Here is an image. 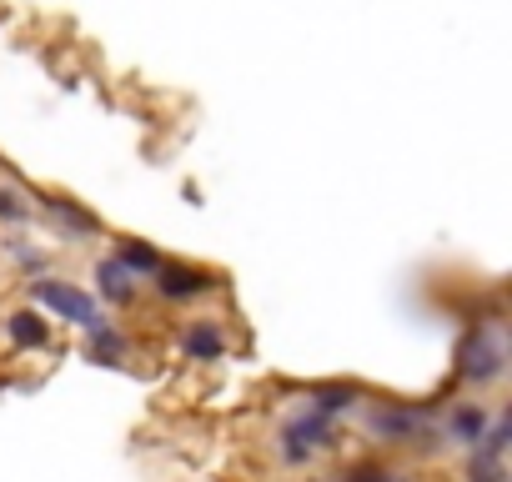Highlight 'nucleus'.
Masks as SVG:
<instances>
[{
  "label": "nucleus",
  "mask_w": 512,
  "mask_h": 482,
  "mask_svg": "<svg viewBox=\"0 0 512 482\" xmlns=\"http://www.w3.org/2000/svg\"><path fill=\"white\" fill-rule=\"evenodd\" d=\"M372 432H377L382 442H417V447H422L427 417L412 412V407H377V412H372Z\"/></svg>",
  "instance_id": "obj_5"
},
{
  "label": "nucleus",
  "mask_w": 512,
  "mask_h": 482,
  "mask_svg": "<svg viewBox=\"0 0 512 482\" xmlns=\"http://www.w3.org/2000/svg\"><path fill=\"white\" fill-rule=\"evenodd\" d=\"M6 332H11L16 347H46V337H51V327H46L41 312H16V317L6 322Z\"/></svg>",
  "instance_id": "obj_9"
},
{
  "label": "nucleus",
  "mask_w": 512,
  "mask_h": 482,
  "mask_svg": "<svg viewBox=\"0 0 512 482\" xmlns=\"http://www.w3.org/2000/svg\"><path fill=\"white\" fill-rule=\"evenodd\" d=\"M312 402H317V412H322V417H332V412H342V407H352V402H357V387H317V392H312Z\"/></svg>",
  "instance_id": "obj_13"
},
{
  "label": "nucleus",
  "mask_w": 512,
  "mask_h": 482,
  "mask_svg": "<svg viewBox=\"0 0 512 482\" xmlns=\"http://www.w3.org/2000/svg\"><path fill=\"white\" fill-rule=\"evenodd\" d=\"M116 262H121V267L131 272V277H136V272H141V277H151V272L161 267L156 247H146V241H121V252H116Z\"/></svg>",
  "instance_id": "obj_11"
},
{
  "label": "nucleus",
  "mask_w": 512,
  "mask_h": 482,
  "mask_svg": "<svg viewBox=\"0 0 512 482\" xmlns=\"http://www.w3.org/2000/svg\"><path fill=\"white\" fill-rule=\"evenodd\" d=\"M507 437H512V422L502 417V422H492V432H482V442H477L472 452H482V457H502V452H507Z\"/></svg>",
  "instance_id": "obj_15"
},
{
  "label": "nucleus",
  "mask_w": 512,
  "mask_h": 482,
  "mask_svg": "<svg viewBox=\"0 0 512 482\" xmlns=\"http://www.w3.org/2000/svg\"><path fill=\"white\" fill-rule=\"evenodd\" d=\"M46 206L56 211V221L61 226H71V231H81V236H96L101 231V221L86 211V206H76V201H61V196H46Z\"/></svg>",
  "instance_id": "obj_10"
},
{
  "label": "nucleus",
  "mask_w": 512,
  "mask_h": 482,
  "mask_svg": "<svg viewBox=\"0 0 512 482\" xmlns=\"http://www.w3.org/2000/svg\"><path fill=\"white\" fill-rule=\"evenodd\" d=\"M332 442V427H327V417L312 407V412H302V417H292L287 427H282V457L287 462H307L317 447H327Z\"/></svg>",
  "instance_id": "obj_3"
},
{
  "label": "nucleus",
  "mask_w": 512,
  "mask_h": 482,
  "mask_svg": "<svg viewBox=\"0 0 512 482\" xmlns=\"http://www.w3.org/2000/svg\"><path fill=\"white\" fill-rule=\"evenodd\" d=\"M26 216V201L16 191H0V221H21Z\"/></svg>",
  "instance_id": "obj_16"
},
{
  "label": "nucleus",
  "mask_w": 512,
  "mask_h": 482,
  "mask_svg": "<svg viewBox=\"0 0 512 482\" xmlns=\"http://www.w3.org/2000/svg\"><path fill=\"white\" fill-rule=\"evenodd\" d=\"M221 347H226V337H221V327H216V322H196V327H186V337H181V352H186V357H196V362L221 357Z\"/></svg>",
  "instance_id": "obj_7"
},
{
  "label": "nucleus",
  "mask_w": 512,
  "mask_h": 482,
  "mask_svg": "<svg viewBox=\"0 0 512 482\" xmlns=\"http://www.w3.org/2000/svg\"><path fill=\"white\" fill-rule=\"evenodd\" d=\"M502 362H507V352H502V337H492V332H472L467 342H462V357H457V377L462 382H492V377H502Z\"/></svg>",
  "instance_id": "obj_2"
},
{
  "label": "nucleus",
  "mask_w": 512,
  "mask_h": 482,
  "mask_svg": "<svg viewBox=\"0 0 512 482\" xmlns=\"http://www.w3.org/2000/svg\"><path fill=\"white\" fill-rule=\"evenodd\" d=\"M31 297H36V302H46L56 317H66V322L86 327V332H91V327H101L96 302H91L81 287H71V282H51V277H46V282H31Z\"/></svg>",
  "instance_id": "obj_1"
},
{
  "label": "nucleus",
  "mask_w": 512,
  "mask_h": 482,
  "mask_svg": "<svg viewBox=\"0 0 512 482\" xmlns=\"http://www.w3.org/2000/svg\"><path fill=\"white\" fill-rule=\"evenodd\" d=\"M91 352H96L101 362H121V357H126V337L111 332V327H91Z\"/></svg>",
  "instance_id": "obj_12"
},
{
  "label": "nucleus",
  "mask_w": 512,
  "mask_h": 482,
  "mask_svg": "<svg viewBox=\"0 0 512 482\" xmlns=\"http://www.w3.org/2000/svg\"><path fill=\"white\" fill-rule=\"evenodd\" d=\"M467 482H507L502 457H482V452H472V457H467Z\"/></svg>",
  "instance_id": "obj_14"
},
{
  "label": "nucleus",
  "mask_w": 512,
  "mask_h": 482,
  "mask_svg": "<svg viewBox=\"0 0 512 482\" xmlns=\"http://www.w3.org/2000/svg\"><path fill=\"white\" fill-rule=\"evenodd\" d=\"M447 432H452V442H462V447H477V442H482V432H487V412L467 402V407H457V412H452Z\"/></svg>",
  "instance_id": "obj_8"
},
{
  "label": "nucleus",
  "mask_w": 512,
  "mask_h": 482,
  "mask_svg": "<svg viewBox=\"0 0 512 482\" xmlns=\"http://www.w3.org/2000/svg\"><path fill=\"white\" fill-rule=\"evenodd\" d=\"M151 277H156V292H161L166 302H191V297H201V292H211V287H216V282H211V272L186 267V262H161Z\"/></svg>",
  "instance_id": "obj_4"
},
{
  "label": "nucleus",
  "mask_w": 512,
  "mask_h": 482,
  "mask_svg": "<svg viewBox=\"0 0 512 482\" xmlns=\"http://www.w3.org/2000/svg\"><path fill=\"white\" fill-rule=\"evenodd\" d=\"M342 482H392V472H382V467H352Z\"/></svg>",
  "instance_id": "obj_17"
},
{
  "label": "nucleus",
  "mask_w": 512,
  "mask_h": 482,
  "mask_svg": "<svg viewBox=\"0 0 512 482\" xmlns=\"http://www.w3.org/2000/svg\"><path fill=\"white\" fill-rule=\"evenodd\" d=\"M96 287H101V297H106L111 307H126V302L136 297V282H131V272H126L116 257L96 262Z\"/></svg>",
  "instance_id": "obj_6"
}]
</instances>
